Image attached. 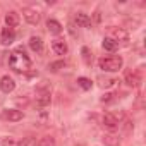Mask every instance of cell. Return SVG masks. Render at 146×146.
I'll use <instances>...</instances> for the list:
<instances>
[{
	"mask_svg": "<svg viewBox=\"0 0 146 146\" xmlns=\"http://www.w3.org/2000/svg\"><path fill=\"white\" fill-rule=\"evenodd\" d=\"M14 88H16V83H14L12 78L4 76L2 79H0V90H2L4 93H11V91H14Z\"/></svg>",
	"mask_w": 146,
	"mask_h": 146,
	"instance_id": "obj_10",
	"label": "cell"
},
{
	"mask_svg": "<svg viewBox=\"0 0 146 146\" xmlns=\"http://www.w3.org/2000/svg\"><path fill=\"white\" fill-rule=\"evenodd\" d=\"M4 146H17V143L12 141V139H5V141H4Z\"/></svg>",
	"mask_w": 146,
	"mask_h": 146,
	"instance_id": "obj_23",
	"label": "cell"
},
{
	"mask_svg": "<svg viewBox=\"0 0 146 146\" xmlns=\"http://www.w3.org/2000/svg\"><path fill=\"white\" fill-rule=\"evenodd\" d=\"M9 67L16 72H28L31 69V58L23 50H14L9 57Z\"/></svg>",
	"mask_w": 146,
	"mask_h": 146,
	"instance_id": "obj_1",
	"label": "cell"
},
{
	"mask_svg": "<svg viewBox=\"0 0 146 146\" xmlns=\"http://www.w3.org/2000/svg\"><path fill=\"white\" fill-rule=\"evenodd\" d=\"M127 86H132V88H137L139 83H141V76H139V72L137 70H127L125 72V76H124Z\"/></svg>",
	"mask_w": 146,
	"mask_h": 146,
	"instance_id": "obj_5",
	"label": "cell"
},
{
	"mask_svg": "<svg viewBox=\"0 0 146 146\" xmlns=\"http://www.w3.org/2000/svg\"><path fill=\"white\" fill-rule=\"evenodd\" d=\"M78 84H79L83 90H86V91L91 90V86H93V83H91L88 78H79V79H78Z\"/></svg>",
	"mask_w": 146,
	"mask_h": 146,
	"instance_id": "obj_18",
	"label": "cell"
},
{
	"mask_svg": "<svg viewBox=\"0 0 146 146\" xmlns=\"http://www.w3.org/2000/svg\"><path fill=\"white\" fill-rule=\"evenodd\" d=\"M36 146H53V137L45 136V137H41V139L36 143Z\"/></svg>",
	"mask_w": 146,
	"mask_h": 146,
	"instance_id": "obj_19",
	"label": "cell"
},
{
	"mask_svg": "<svg viewBox=\"0 0 146 146\" xmlns=\"http://www.w3.org/2000/svg\"><path fill=\"white\" fill-rule=\"evenodd\" d=\"M5 24H7V28H16L17 24H19V14L17 12H14V11H11V12H7L5 14Z\"/></svg>",
	"mask_w": 146,
	"mask_h": 146,
	"instance_id": "obj_12",
	"label": "cell"
},
{
	"mask_svg": "<svg viewBox=\"0 0 146 146\" xmlns=\"http://www.w3.org/2000/svg\"><path fill=\"white\" fill-rule=\"evenodd\" d=\"M103 143H105L107 146H119L120 137H119L117 134H113V132H108V134L103 136Z\"/></svg>",
	"mask_w": 146,
	"mask_h": 146,
	"instance_id": "obj_15",
	"label": "cell"
},
{
	"mask_svg": "<svg viewBox=\"0 0 146 146\" xmlns=\"http://www.w3.org/2000/svg\"><path fill=\"white\" fill-rule=\"evenodd\" d=\"M14 40H16V33H14V29H11V28H4V29H2V36H0V41H2V45L9 46V45L14 43Z\"/></svg>",
	"mask_w": 146,
	"mask_h": 146,
	"instance_id": "obj_8",
	"label": "cell"
},
{
	"mask_svg": "<svg viewBox=\"0 0 146 146\" xmlns=\"http://www.w3.org/2000/svg\"><path fill=\"white\" fill-rule=\"evenodd\" d=\"M76 23H78L79 26H83V28H90V26H91V19H90L88 14H84V12H78V14H76Z\"/></svg>",
	"mask_w": 146,
	"mask_h": 146,
	"instance_id": "obj_16",
	"label": "cell"
},
{
	"mask_svg": "<svg viewBox=\"0 0 146 146\" xmlns=\"http://www.w3.org/2000/svg\"><path fill=\"white\" fill-rule=\"evenodd\" d=\"M0 117H2L4 120H9V122H19L23 120L24 113L21 110H14V108H9V110H4L2 113H0Z\"/></svg>",
	"mask_w": 146,
	"mask_h": 146,
	"instance_id": "obj_4",
	"label": "cell"
},
{
	"mask_svg": "<svg viewBox=\"0 0 146 146\" xmlns=\"http://www.w3.org/2000/svg\"><path fill=\"white\" fill-rule=\"evenodd\" d=\"M58 67H64V62H57V64H50L52 70H58Z\"/></svg>",
	"mask_w": 146,
	"mask_h": 146,
	"instance_id": "obj_22",
	"label": "cell"
},
{
	"mask_svg": "<svg viewBox=\"0 0 146 146\" xmlns=\"http://www.w3.org/2000/svg\"><path fill=\"white\" fill-rule=\"evenodd\" d=\"M102 46H103L105 50H108V52H115V50L119 48V45H117V43H115L112 38H108V36H107V38H103V43H102Z\"/></svg>",
	"mask_w": 146,
	"mask_h": 146,
	"instance_id": "obj_17",
	"label": "cell"
},
{
	"mask_svg": "<svg viewBox=\"0 0 146 146\" xmlns=\"http://www.w3.org/2000/svg\"><path fill=\"white\" fill-rule=\"evenodd\" d=\"M83 57H84V62H86V64H90V62H91V60H90V50H88L86 46L83 48Z\"/></svg>",
	"mask_w": 146,
	"mask_h": 146,
	"instance_id": "obj_21",
	"label": "cell"
},
{
	"mask_svg": "<svg viewBox=\"0 0 146 146\" xmlns=\"http://www.w3.org/2000/svg\"><path fill=\"white\" fill-rule=\"evenodd\" d=\"M17 146H36V141L31 139V137H26V139H23L21 143H17Z\"/></svg>",
	"mask_w": 146,
	"mask_h": 146,
	"instance_id": "obj_20",
	"label": "cell"
},
{
	"mask_svg": "<svg viewBox=\"0 0 146 146\" xmlns=\"http://www.w3.org/2000/svg\"><path fill=\"white\" fill-rule=\"evenodd\" d=\"M122 64H124V60H122V57H119V55L102 57V58L98 60V67H100L102 70H105V72H117V70L122 69Z\"/></svg>",
	"mask_w": 146,
	"mask_h": 146,
	"instance_id": "obj_2",
	"label": "cell"
},
{
	"mask_svg": "<svg viewBox=\"0 0 146 146\" xmlns=\"http://www.w3.org/2000/svg\"><path fill=\"white\" fill-rule=\"evenodd\" d=\"M108 31H110V36H108V38H112L117 45H119V41H122L124 45L129 43V35H127L124 29H120V28H110Z\"/></svg>",
	"mask_w": 146,
	"mask_h": 146,
	"instance_id": "obj_3",
	"label": "cell"
},
{
	"mask_svg": "<svg viewBox=\"0 0 146 146\" xmlns=\"http://www.w3.org/2000/svg\"><path fill=\"white\" fill-rule=\"evenodd\" d=\"M52 48H53V52H55L57 55H65L67 50H69V46H67V43H65L64 40H53Z\"/></svg>",
	"mask_w": 146,
	"mask_h": 146,
	"instance_id": "obj_11",
	"label": "cell"
},
{
	"mask_svg": "<svg viewBox=\"0 0 146 146\" xmlns=\"http://www.w3.org/2000/svg\"><path fill=\"white\" fill-rule=\"evenodd\" d=\"M102 124H103L105 127H108V129H117V127L120 125L119 119H117L113 113H105V115L102 117Z\"/></svg>",
	"mask_w": 146,
	"mask_h": 146,
	"instance_id": "obj_9",
	"label": "cell"
},
{
	"mask_svg": "<svg viewBox=\"0 0 146 146\" xmlns=\"http://www.w3.org/2000/svg\"><path fill=\"white\" fill-rule=\"evenodd\" d=\"M23 16H24V19H26L29 24H38V23H40V12H38L36 9L26 7V9H23Z\"/></svg>",
	"mask_w": 146,
	"mask_h": 146,
	"instance_id": "obj_6",
	"label": "cell"
},
{
	"mask_svg": "<svg viewBox=\"0 0 146 146\" xmlns=\"http://www.w3.org/2000/svg\"><path fill=\"white\" fill-rule=\"evenodd\" d=\"M46 28H48V31L52 35H60L62 33V24L58 21H55V19H48L46 21Z\"/></svg>",
	"mask_w": 146,
	"mask_h": 146,
	"instance_id": "obj_13",
	"label": "cell"
},
{
	"mask_svg": "<svg viewBox=\"0 0 146 146\" xmlns=\"http://www.w3.org/2000/svg\"><path fill=\"white\" fill-rule=\"evenodd\" d=\"M29 48H31L33 52L40 53V52L43 50V41H41V38H40V36H31V40H29Z\"/></svg>",
	"mask_w": 146,
	"mask_h": 146,
	"instance_id": "obj_14",
	"label": "cell"
},
{
	"mask_svg": "<svg viewBox=\"0 0 146 146\" xmlns=\"http://www.w3.org/2000/svg\"><path fill=\"white\" fill-rule=\"evenodd\" d=\"M50 100H52V96H50V91L48 90H45V88L36 90V102H38L40 107H46L50 103Z\"/></svg>",
	"mask_w": 146,
	"mask_h": 146,
	"instance_id": "obj_7",
	"label": "cell"
}]
</instances>
